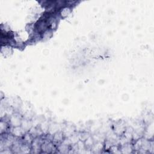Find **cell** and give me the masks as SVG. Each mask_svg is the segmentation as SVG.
Instances as JSON below:
<instances>
[{
  "label": "cell",
  "instance_id": "1",
  "mask_svg": "<svg viewBox=\"0 0 154 154\" xmlns=\"http://www.w3.org/2000/svg\"><path fill=\"white\" fill-rule=\"evenodd\" d=\"M20 115L17 114H12L9 118V124L12 127H16L21 126L22 123V119Z\"/></svg>",
  "mask_w": 154,
  "mask_h": 154
},
{
  "label": "cell",
  "instance_id": "2",
  "mask_svg": "<svg viewBox=\"0 0 154 154\" xmlns=\"http://www.w3.org/2000/svg\"><path fill=\"white\" fill-rule=\"evenodd\" d=\"M26 131L21 127L20 126H16V127H12L11 134L14 137H23V135L25 134Z\"/></svg>",
  "mask_w": 154,
  "mask_h": 154
},
{
  "label": "cell",
  "instance_id": "3",
  "mask_svg": "<svg viewBox=\"0 0 154 154\" xmlns=\"http://www.w3.org/2000/svg\"><path fill=\"white\" fill-rule=\"evenodd\" d=\"M64 137H65L63 131H58L52 135V142L54 141L55 143H61L64 140L63 139Z\"/></svg>",
  "mask_w": 154,
  "mask_h": 154
},
{
  "label": "cell",
  "instance_id": "4",
  "mask_svg": "<svg viewBox=\"0 0 154 154\" xmlns=\"http://www.w3.org/2000/svg\"><path fill=\"white\" fill-rule=\"evenodd\" d=\"M70 12V8L69 7H63L60 11V14L62 16H66Z\"/></svg>",
  "mask_w": 154,
  "mask_h": 154
}]
</instances>
